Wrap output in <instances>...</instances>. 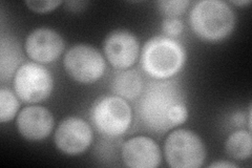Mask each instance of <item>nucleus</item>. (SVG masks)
Here are the masks:
<instances>
[{
  "label": "nucleus",
  "mask_w": 252,
  "mask_h": 168,
  "mask_svg": "<svg viewBox=\"0 0 252 168\" xmlns=\"http://www.w3.org/2000/svg\"><path fill=\"white\" fill-rule=\"evenodd\" d=\"M186 60L183 45L167 36H155L147 40L141 53V67L156 80H167L182 69Z\"/></svg>",
  "instance_id": "obj_3"
},
{
  "label": "nucleus",
  "mask_w": 252,
  "mask_h": 168,
  "mask_svg": "<svg viewBox=\"0 0 252 168\" xmlns=\"http://www.w3.org/2000/svg\"><path fill=\"white\" fill-rule=\"evenodd\" d=\"M90 116L94 129L108 138L121 137L132 121L129 104L116 95L99 98L93 104Z\"/></svg>",
  "instance_id": "obj_4"
},
{
  "label": "nucleus",
  "mask_w": 252,
  "mask_h": 168,
  "mask_svg": "<svg viewBox=\"0 0 252 168\" xmlns=\"http://www.w3.org/2000/svg\"><path fill=\"white\" fill-rule=\"evenodd\" d=\"M54 89L50 70L37 62H27L14 76V91L18 98L29 104L47 99Z\"/></svg>",
  "instance_id": "obj_7"
},
{
  "label": "nucleus",
  "mask_w": 252,
  "mask_h": 168,
  "mask_svg": "<svg viewBox=\"0 0 252 168\" xmlns=\"http://www.w3.org/2000/svg\"><path fill=\"white\" fill-rule=\"evenodd\" d=\"M121 155L124 164L131 168H156L162 160L159 145L145 135H138L126 141Z\"/></svg>",
  "instance_id": "obj_11"
},
{
  "label": "nucleus",
  "mask_w": 252,
  "mask_h": 168,
  "mask_svg": "<svg viewBox=\"0 0 252 168\" xmlns=\"http://www.w3.org/2000/svg\"><path fill=\"white\" fill-rule=\"evenodd\" d=\"M17 130L29 141H41L53 132L55 120L51 111L38 105L23 108L17 117Z\"/></svg>",
  "instance_id": "obj_12"
},
{
  "label": "nucleus",
  "mask_w": 252,
  "mask_h": 168,
  "mask_svg": "<svg viewBox=\"0 0 252 168\" xmlns=\"http://www.w3.org/2000/svg\"><path fill=\"white\" fill-rule=\"evenodd\" d=\"M225 151L236 161H245L252 154V138L250 131H236L225 142Z\"/></svg>",
  "instance_id": "obj_15"
},
{
  "label": "nucleus",
  "mask_w": 252,
  "mask_h": 168,
  "mask_svg": "<svg viewBox=\"0 0 252 168\" xmlns=\"http://www.w3.org/2000/svg\"><path fill=\"white\" fill-rule=\"evenodd\" d=\"M26 5L29 7L31 11L36 12V13H49L54 11L55 9L62 3V1H58V0H49V1H35V0H32V1H26Z\"/></svg>",
  "instance_id": "obj_19"
},
{
  "label": "nucleus",
  "mask_w": 252,
  "mask_h": 168,
  "mask_svg": "<svg viewBox=\"0 0 252 168\" xmlns=\"http://www.w3.org/2000/svg\"><path fill=\"white\" fill-rule=\"evenodd\" d=\"M143 79L135 69H124L112 82V92L125 100H135L143 92Z\"/></svg>",
  "instance_id": "obj_14"
},
{
  "label": "nucleus",
  "mask_w": 252,
  "mask_h": 168,
  "mask_svg": "<svg viewBox=\"0 0 252 168\" xmlns=\"http://www.w3.org/2000/svg\"><path fill=\"white\" fill-rule=\"evenodd\" d=\"M193 33L205 41L217 42L229 36L235 27V14L222 0L195 2L189 15Z\"/></svg>",
  "instance_id": "obj_2"
},
{
  "label": "nucleus",
  "mask_w": 252,
  "mask_h": 168,
  "mask_svg": "<svg viewBox=\"0 0 252 168\" xmlns=\"http://www.w3.org/2000/svg\"><path fill=\"white\" fill-rule=\"evenodd\" d=\"M66 74L74 81L90 84L104 75L105 59L96 47L89 44H77L70 47L63 59Z\"/></svg>",
  "instance_id": "obj_6"
},
{
  "label": "nucleus",
  "mask_w": 252,
  "mask_h": 168,
  "mask_svg": "<svg viewBox=\"0 0 252 168\" xmlns=\"http://www.w3.org/2000/svg\"><path fill=\"white\" fill-rule=\"evenodd\" d=\"M189 4H190L189 0H171V1L164 0V1H158L157 7L165 18H178L186 12Z\"/></svg>",
  "instance_id": "obj_17"
},
{
  "label": "nucleus",
  "mask_w": 252,
  "mask_h": 168,
  "mask_svg": "<svg viewBox=\"0 0 252 168\" xmlns=\"http://www.w3.org/2000/svg\"><path fill=\"white\" fill-rule=\"evenodd\" d=\"M231 3L232 4H234V5H240V6H244V5H248V4H250L251 3V1L250 0H240V1H231Z\"/></svg>",
  "instance_id": "obj_22"
},
{
  "label": "nucleus",
  "mask_w": 252,
  "mask_h": 168,
  "mask_svg": "<svg viewBox=\"0 0 252 168\" xmlns=\"http://www.w3.org/2000/svg\"><path fill=\"white\" fill-rule=\"evenodd\" d=\"M22 61L19 42L12 37H2L0 46V78L4 82L15 76Z\"/></svg>",
  "instance_id": "obj_13"
},
{
  "label": "nucleus",
  "mask_w": 252,
  "mask_h": 168,
  "mask_svg": "<svg viewBox=\"0 0 252 168\" xmlns=\"http://www.w3.org/2000/svg\"><path fill=\"white\" fill-rule=\"evenodd\" d=\"M164 154L172 168H199L207 155L203 140L192 131L184 129L168 134L164 143Z\"/></svg>",
  "instance_id": "obj_5"
},
{
  "label": "nucleus",
  "mask_w": 252,
  "mask_h": 168,
  "mask_svg": "<svg viewBox=\"0 0 252 168\" xmlns=\"http://www.w3.org/2000/svg\"><path fill=\"white\" fill-rule=\"evenodd\" d=\"M103 51L110 65L117 69L124 70L137 62L140 55V43L131 32L115 30L106 36Z\"/></svg>",
  "instance_id": "obj_9"
},
{
  "label": "nucleus",
  "mask_w": 252,
  "mask_h": 168,
  "mask_svg": "<svg viewBox=\"0 0 252 168\" xmlns=\"http://www.w3.org/2000/svg\"><path fill=\"white\" fill-rule=\"evenodd\" d=\"M184 23L180 18H164L162 21V31L167 37H176L182 33Z\"/></svg>",
  "instance_id": "obj_18"
},
{
  "label": "nucleus",
  "mask_w": 252,
  "mask_h": 168,
  "mask_svg": "<svg viewBox=\"0 0 252 168\" xmlns=\"http://www.w3.org/2000/svg\"><path fill=\"white\" fill-rule=\"evenodd\" d=\"M138 114L142 124L156 133H165L184 123L188 110L182 89L168 80L148 83L141 94Z\"/></svg>",
  "instance_id": "obj_1"
},
{
  "label": "nucleus",
  "mask_w": 252,
  "mask_h": 168,
  "mask_svg": "<svg viewBox=\"0 0 252 168\" xmlns=\"http://www.w3.org/2000/svg\"><path fill=\"white\" fill-rule=\"evenodd\" d=\"M64 51V40L58 32L38 28L26 40V52L34 62L45 65L56 61Z\"/></svg>",
  "instance_id": "obj_10"
},
{
  "label": "nucleus",
  "mask_w": 252,
  "mask_h": 168,
  "mask_svg": "<svg viewBox=\"0 0 252 168\" xmlns=\"http://www.w3.org/2000/svg\"><path fill=\"white\" fill-rule=\"evenodd\" d=\"M211 168H236L238 165L230 163V162H226V161H220V162H215L209 165Z\"/></svg>",
  "instance_id": "obj_21"
},
{
  "label": "nucleus",
  "mask_w": 252,
  "mask_h": 168,
  "mask_svg": "<svg viewBox=\"0 0 252 168\" xmlns=\"http://www.w3.org/2000/svg\"><path fill=\"white\" fill-rule=\"evenodd\" d=\"M57 149L67 156H78L88 150L93 142L91 125L78 117H69L61 121L54 135Z\"/></svg>",
  "instance_id": "obj_8"
},
{
  "label": "nucleus",
  "mask_w": 252,
  "mask_h": 168,
  "mask_svg": "<svg viewBox=\"0 0 252 168\" xmlns=\"http://www.w3.org/2000/svg\"><path fill=\"white\" fill-rule=\"evenodd\" d=\"M16 93L7 87L0 89V122H10L17 115L19 109V100Z\"/></svg>",
  "instance_id": "obj_16"
},
{
  "label": "nucleus",
  "mask_w": 252,
  "mask_h": 168,
  "mask_svg": "<svg viewBox=\"0 0 252 168\" xmlns=\"http://www.w3.org/2000/svg\"><path fill=\"white\" fill-rule=\"evenodd\" d=\"M88 4H89V2H86V1H67V2H65L67 10L72 11V12L83 11Z\"/></svg>",
  "instance_id": "obj_20"
}]
</instances>
